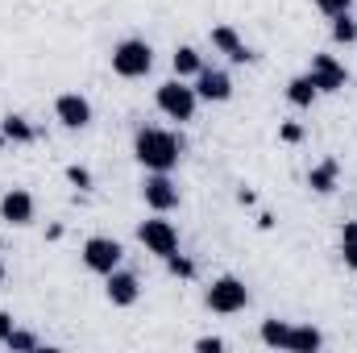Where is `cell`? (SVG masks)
Listing matches in <instances>:
<instances>
[{"label": "cell", "mask_w": 357, "mask_h": 353, "mask_svg": "<svg viewBox=\"0 0 357 353\" xmlns=\"http://www.w3.org/2000/svg\"><path fill=\"white\" fill-rule=\"evenodd\" d=\"M133 154H137V163H142L146 171H162V175H171V167L183 158V137L167 133V129H137V137H133Z\"/></svg>", "instance_id": "6da1fadb"}, {"label": "cell", "mask_w": 357, "mask_h": 353, "mask_svg": "<svg viewBox=\"0 0 357 353\" xmlns=\"http://www.w3.org/2000/svg\"><path fill=\"white\" fill-rule=\"evenodd\" d=\"M154 67V46L146 38H125L112 46V71L121 80H146Z\"/></svg>", "instance_id": "7a4b0ae2"}, {"label": "cell", "mask_w": 357, "mask_h": 353, "mask_svg": "<svg viewBox=\"0 0 357 353\" xmlns=\"http://www.w3.org/2000/svg\"><path fill=\"white\" fill-rule=\"evenodd\" d=\"M204 303H208L212 312H220V316L245 312V303H250V287H245L241 278H233V274H220V278L204 291Z\"/></svg>", "instance_id": "3957f363"}, {"label": "cell", "mask_w": 357, "mask_h": 353, "mask_svg": "<svg viewBox=\"0 0 357 353\" xmlns=\"http://www.w3.org/2000/svg\"><path fill=\"white\" fill-rule=\"evenodd\" d=\"M154 100H158V108H162L171 121H191V117H195V104H199L195 88H187L178 75L175 80H167V84H158Z\"/></svg>", "instance_id": "277c9868"}, {"label": "cell", "mask_w": 357, "mask_h": 353, "mask_svg": "<svg viewBox=\"0 0 357 353\" xmlns=\"http://www.w3.org/2000/svg\"><path fill=\"white\" fill-rule=\"evenodd\" d=\"M137 241H142L154 258H171L178 250V229L171 220L154 216V220H142V225H137Z\"/></svg>", "instance_id": "5b68a950"}, {"label": "cell", "mask_w": 357, "mask_h": 353, "mask_svg": "<svg viewBox=\"0 0 357 353\" xmlns=\"http://www.w3.org/2000/svg\"><path fill=\"white\" fill-rule=\"evenodd\" d=\"M125 258V246L112 241V237H88L84 241V266L96 270V274H112Z\"/></svg>", "instance_id": "8992f818"}, {"label": "cell", "mask_w": 357, "mask_h": 353, "mask_svg": "<svg viewBox=\"0 0 357 353\" xmlns=\"http://www.w3.org/2000/svg\"><path fill=\"white\" fill-rule=\"evenodd\" d=\"M54 117H59V125H63V129H88V125H91L88 96H79V91H63V96L54 100Z\"/></svg>", "instance_id": "52a82bcc"}, {"label": "cell", "mask_w": 357, "mask_h": 353, "mask_svg": "<svg viewBox=\"0 0 357 353\" xmlns=\"http://www.w3.org/2000/svg\"><path fill=\"white\" fill-rule=\"evenodd\" d=\"M307 75H312V84L316 91H341L349 84V71L333 59V54H312V67H307Z\"/></svg>", "instance_id": "ba28073f"}, {"label": "cell", "mask_w": 357, "mask_h": 353, "mask_svg": "<svg viewBox=\"0 0 357 353\" xmlns=\"http://www.w3.org/2000/svg\"><path fill=\"white\" fill-rule=\"evenodd\" d=\"M142 200L154 212H171V208H178V187L162 171H150V179L142 183Z\"/></svg>", "instance_id": "9c48e42d"}, {"label": "cell", "mask_w": 357, "mask_h": 353, "mask_svg": "<svg viewBox=\"0 0 357 353\" xmlns=\"http://www.w3.org/2000/svg\"><path fill=\"white\" fill-rule=\"evenodd\" d=\"M0 220L4 225H29L33 220V195L25 191V187H8L4 195H0Z\"/></svg>", "instance_id": "30bf717a"}, {"label": "cell", "mask_w": 357, "mask_h": 353, "mask_svg": "<svg viewBox=\"0 0 357 353\" xmlns=\"http://www.w3.org/2000/svg\"><path fill=\"white\" fill-rule=\"evenodd\" d=\"M195 96H199V100H208V104H225V100L233 96V80H229L225 71L204 67V71L195 75Z\"/></svg>", "instance_id": "8fae6325"}, {"label": "cell", "mask_w": 357, "mask_h": 353, "mask_svg": "<svg viewBox=\"0 0 357 353\" xmlns=\"http://www.w3.org/2000/svg\"><path fill=\"white\" fill-rule=\"evenodd\" d=\"M104 278H108V287H104V291H108V299H112L116 308H133V303H137V295H142L137 274H129V270H121V266H116V270H112V274H104Z\"/></svg>", "instance_id": "7c38bea8"}, {"label": "cell", "mask_w": 357, "mask_h": 353, "mask_svg": "<svg viewBox=\"0 0 357 353\" xmlns=\"http://www.w3.org/2000/svg\"><path fill=\"white\" fill-rule=\"evenodd\" d=\"M212 46H216L220 54H229L233 63H254V59H258V54L237 38V29H233V25H216V29H212Z\"/></svg>", "instance_id": "4fadbf2b"}, {"label": "cell", "mask_w": 357, "mask_h": 353, "mask_svg": "<svg viewBox=\"0 0 357 353\" xmlns=\"http://www.w3.org/2000/svg\"><path fill=\"white\" fill-rule=\"evenodd\" d=\"M320 345H324L320 329H312V324H291V341H287V353H316Z\"/></svg>", "instance_id": "5bb4252c"}, {"label": "cell", "mask_w": 357, "mask_h": 353, "mask_svg": "<svg viewBox=\"0 0 357 353\" xmlns=\"http://www.w3.org/2000/svg\"><path fill=\"white\" fill-rule=\"evenodd\" d=\"M337 175H341V163H337V158H324L320 167H312L307 187H312V191H320V195H328V191L337 187Z\"/></svg>", "instance_id": "9a60e30c"}, {"label": "cell", "mask_w": 357, "mask_h": 353, "mask_svg": "<svg viewBox=\"0 0 357 353\" xmlns=\"http://www.w3.org/2000/svg\"><path fill=\"white\" fill-rule=\"evenodd\" d=\"M171 67H175L178 80H195V75L204 71V59H199V50H195V46H178L175 59H171Z\"/></svg>", "instance_id": "2e32d148"}, {"label": "cell", "mask_w": 357, "mask_h": 353, "mask_svg": "<svg viewBox=\"0 0 357 353\" xmlns=\"http://www.w3.org/2000/svg\"><path fill=\"white\" fill-rule=\"evenodd\" d=\"M0 133H4L8 142H17V146H29V142L38 137V129H33V125H29L25 117H13V112H8V117L0 121Z\"/></svg>", "instance_id": "e0dca14e"}, {"label": "cell", "mask_w": 357, "mask_h": 353, "mask_svg": "<svg viewBox=\"0 0 357 353\" xmlns=\"http://www.w3.org/2000/svg\"><path fill=\"white\" fill-rule=\"evenodd\" d=\"M320 91L312 84V75H295L291 84H287V100L295 104V108H312V100H316Z\"/></svg>", "instance_id": "ac0fdd59"}, {"label": "cell", "mask_w": 357, "mask_h": 353, "mask_svg": "<svg viewBox=\"0 0 357 353\" xmlns=\"http://www.w3.org/2000/svg\"><path fill=\"white\" fill-rule=\"evenodd\" d=\"M287 341H291V324L287 320H262V345H270V350H287Z\"/></svg>", "instance_id": "d6986e66"}, {"label": "cell", "mask_w": 357, "mask_h": 353, "mask_svg": "<svg viewBox=\"0 0 357 353\" xmlns=\"http://www.w3.org/2000/svg\"><path fill=\"white\" fill-rule=\"evenodd\" d=\"M341 258H345V266L357 270V220L341 225Z\"/></svg>", "instance_id": "ffe728a7"}, {"label": "cell", "mask_w": 357, "mask_h": 353, "mask_svg": "<svg viewBox=\"0 0 357 353\" xmlns=\"http://www.w3.org/2000/svg\"><path fill=\"white\" fill-rule=\"evenodd\" d=\"M333 38H337V42H345V46H349V42H357V21L349 17V13L333 17Z\"/></svg>", "instance_id": "44dd1931"}, {"label": "cell", "mask_w": 357, "mask_h": 353, "mask_svg": "<svg viewBox=\"0 0 357 353\" xmlns=\"http://www.w3.org/2000/svg\"><path fill=\"white\" fill-rule=\"evenodd\" d=\"M4 345H8L13 353H29V350H38V337H33V333H25V329H13Z\"/></svg>", "instance_id": "7402d4cb"}, {"label": "cell", "mask_w": 357, "mask_h": 353, "mask_svg": "<svg viewBox=\"0 0 357 353\" xmlns=\"http://www.w3.org/2000/svg\"><path fill=\"white\" fill-rule=\"evenodd\" d=\"M162 262H167V270H171V274H175V278H191V274H195V262H191V258H183V254H171V258H162Z\"/></svg>", "instance_id": "603a6c76"}, {"label": "cell", "mask_w": 357, "mask_h": 353, "mask_svg": "<svg viewBox=\"0 0 357 353\" xmlns=\"http://www.w3.org/2000/svg\"><path fill=\"white\" fill-rule=\"evenodd\" d=\"M324 17H341V13H349L354 8V0H312Z\"/></svg>", "instance_id": "cb8c5ba5"}, {"label": "cell", "mask_w": 357, "mask_h": 353, "mask_svg": "<svg viewBox=\"0 0 357 353\" xmlns=\"http://www.w3.org/2000/svg\"><path fill=\"white\" fill-rule=\"evenodd\" d=\"M67 179H71L79 191H88L91 187V171H84V167H67Z\"/></svg>", "instance_id": "d4e9b609"}, {"label": "cell", "mask_w": 357, "mask_h": 353, "mask_svg": "<svg viewBox=\"0 0 357 353\" xmlns=\"http://www.w3.org/2000/svg\"><path fill=\"white\" fill-rule=\"evenodd\" d=\"M195 350H199V353H220V350H225V341H220V337H199V341H195Z\"/></svg>", "instance_id": "484cf974"}, {"label": "cell", "mask_w": 357, "mask_h": 353, "mask_svg": "<svg viewBox=\"0 0 357 353\" xmlns=\"http://www.w3.org/2000/svg\"><path fill=\"white\" fill-rule=\"evenodd\" d=\"M282 142H287V146H295V142H303V129H299L295 121H287V125H282Z\"/></svg>", "instance_id": "4316f807"}, {"label": "cell", "mask_w": 357, "mask_h": 353, "mask_svg": "<svg viewBox=\"0 0 357 353\" xmlns=\"http://www.w3.org/2000/svg\"><path fill=\"white\" fill-rule=\"evenodd\" d=\"M13 329H17V324H13V316H8V312H0V345L8 341V333H13Z\"/></svg>", "instance_id": "83f0119b"}, {"label": "cell", "mask_w": 357, "mask_h": 353, "mask_svg": "<svg viewBox=\"0 0 357 353\" xmlns=\"http://www.w3.org/2000/svg\"><path fill=\"white\" fill-rule=\"evenodd\" d=\"M0 283H4V266H0Z\"/></svg>", "instance_id": "f1b7e54d"}]
</instances>
